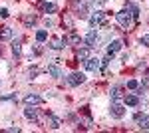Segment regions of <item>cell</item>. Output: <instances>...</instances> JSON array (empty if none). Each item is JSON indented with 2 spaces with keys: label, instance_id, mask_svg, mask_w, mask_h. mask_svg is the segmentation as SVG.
I'll return each mask as SVG.
<instances>
[{
  "label": "cell",
  "instance_id": "1",
  "mask_svg": "<svg viewBox=\"0 0 149 133\" xmlns=\"http://www.w3.org/2000/svg\"><path fill=\"white\" fill-rule=\"evenodd\" d=\"M115 20L121 24L123 28H129V26L133 24V14L127 10V8H123V10H119L117 14H115Z\"/></svg>",
  "mask_w": 149,
  "mask_h": 133
},
{
  "label": "cell",
  "instance_id": "2",
  "mask_svg": "<svg viewBox=\"0 0 149 133\" xmlns=\"http://www.w3.org/2000/svg\"><path fill=\"white\" fill-rule=\"evenodd\" d=\"M109 113H111L113 119H121V117L125 115V105L115 101V103H111V107H109Z\"/></svg>",
  "mask_w": 149,
  "mask_h": 133
},
{
  "label": "cell",
  "instance_id": "3",
  "mask_svg": "<svg viewBox=\"0 0 149 133\" xmlns=\"http://www.w3.org/2000/svg\"><path fill=\"white\" fill-rule=\"evenodd\" d=\"M103 22H105V14H103L102 10L92 12V16H90V26H92V28H97V26L103 24Z\"/></svg>",
  "mask_w": 149,
  "mask_h": 133
},
{
  "label": "cell",
  "instance_id": "4",
  "mask_svg": "<svg viewBox=\"0 0 149 133\" xmlns=\"http://www.w3.org/2000/svg\"><path fill=\"white\" fill-rule=\"evenodd\" d=\"M135 123H137L139 129H149V115L137 113V115H135Z\"/></svg>",
  "mask_w": 149,
  "mask_h": 133
},
{
  "label": "cell",
  "instance_id": "5",
  "mask_svg": "<svg viewBox=\"0 0 149 133\" xmlns=\"http://www.w3.org/2000/svg\"><path fill=\"white\" fill-rule=\"evenodd\" d=\"M84 66H86V70H88V72H95V70H100L102 62H100L97 58H88V60L84 62Z\"/></svg>",
  "mask_w": 149,
  "mask_h": 133
},
{
  "label": "cell",
  "instance_id": "6",
  "mask_svg": "<svg viewBox=\"0 0 149 133\" xmlns=\"http://www.w3.org/2000/svg\"><path fill=\"white\" fill-rule=\"evenodd\" d=\"M84 81H86V76H84V74H78V72H74V74L68 78V86H80V84H84Z\"/></svg>",
  "mask_w": 149,
  "mask_h": 133
},
{
  "label": "cell",
  "instance_id": "7",
  "mask_svg": "<svg viewBox=\"0 0 149 133\" xmlns=\"http://www.w3.org/2000/svg\"><path fill=\"white\" fill-rule=\"evenodd\" d=\"M66 46H68V38H52V42H50L52 50H62Z\"/></svg>",
  "mask_w": 149,
  "mask_h": 133
},
{
  "label": "cell",
  "instance_id": "8",
  "mask_svg": "<svg viewBox=\"0 0 149 133\" xmlns=\"http://www.w3.org/2000/svg\"><path fill=\"white\" fill-rule=\"evenodd\" d=\"M84 42L90 46V48H93V46H95V42H97V30H90V32L86 34Z\"/></svg>",
  "mask_w": 149,
  "mask_h": 133
},
{
  "label": "cell",
  "instance_id": "9",
  "mask_svg": "<svg viewBox=\"0 0 149 133\" xmlns=\"http://www.w3.org/2000/svg\"><path fill=\"white\" fill-rule=\"evenodd\" d=\"M24 103H26V105H38V103H42V97H40L38 93H28V95L24 97Z\"/></svg>",
  "mask_w": 149,
  "mask_h": 133
},
{
  "label": "cell",
  "instance_id": "10",
  "mask_svg": "<svg viewBox=\"0 0 149 133\" xmlns=\"http://www.w3.org/2000/svg\"><path fill=\"white\" fill-rule=\"evenodd\" d=\"M121 48H123V42H121V40H113L111 44L107 46V54L115 56V54H117V52H119V50H121Z\"/></svg>",
  "mask_w": 149,
  "mask_h": 133
},
{
  "label": "cell",
  "instance_id": "11",
  "mask_svg": "<svg viewBox=\"0 0 149 133\" xmlns=\"http://www.w3.org/2000/svg\"><path fill=\"white\" fill-rule=\"evenodd\" d=\"M48 76H50V78L60 79V78H62V70H60V66H58V64H52V66L48 68Z\"/></svg>",
  "mask_w": 149,
  "mask_h": 133
},
{
  "label": "cell",
  "instance_id": "12",
  "mask_svg": "<svg viewBox=\"0 0 149 133\" xmlns=\"http://www.w3.org/2000/svg\"><path fill=\"white\" fill-rule=\"evenodd\" d=\"M24 115H26L28 119H32V121H36V117H38V109H34L32 105H28V107L24 109Z\"/></svg>",
  "mask_w": 149,
  "mask_h": 133
},
{
  "label": "cell",
  "instance_id": "13",
  "mask_svg": "<svg viewBox=\"0 0 149 133\" xmlns=\"http://www.w3.org/2000/svg\"><path fill=\"white\" fill-rule=\"evenodd\" d=\"M125 105H129V107H135V105H139V100L137 95H133V93H129V95H125Z\"/></svg>",
  "mask_w": 149,
  "mask_h": 133
},
{
  "label": "cell",
  "instance_id": "14",
  "mask_svg": "<svg viewBox=\"0 0 149 133\" xmlns=\"http://www.w3.org/2000/svg\"><path fill=\"white\" fill-rule=\"evenodd\" d=\"M88 58H90V46H86V48L78 50V60H80V62H86Z\"/></svg>",
  "mask_w": 149,
  "mask_h": 133
},
{
  "label": "cell",
  "instance_id": "15",
  "mask_svg": "<svg viewBox=\"0 0 149 133\" xmlns=\"http://www.w3.org/2000/svg\"><path fill=\"white\" fill-rule=\"evenodd\" d=\"M109 93H111V100H113V101H119V100H121V95H123V93H121V88H119V86H113Z\"/></svg>",
  "mask_w": 149,
  "mask_h": 133
},
{
  "label": "cell",
  "instance_id": "16",
  "mask_svg": "<svg viewBox=\"0 0 149 133\" xmlns=\"http://www.w3.org/2000/svg\"><path fill=\"white\" fill-rule=\"evenodd\" d=\"M46 125H50L52 129H58V127H60V119L54 117V115H48L46 117Z\"/></svg>",
  "mask_w": 149,
  "mask_h": 133
},
{
  "label": "cell",
  "instance_id": "17",
  "mask_svg": "<svg viewBox=\"0 0 149 133\" xmlns=\"http://www.w3.org/2000/svg\"><path fill=\"white\" fill-rule=\"evenodd\" d=\"M46 40H48L46 30H38V32H36V42H38V44H42V42H46Z\"/></svg>",
  "mask_w": 149,
  "mask_h": 133
},
{
  "label": "cell",
  "instance_id": "18",
  "mask_svg": "<svg viewBox=\"0 0 149 133\" xmlns=\"http://www.w3.org/2000/svg\"><path fill=\"white\" fill-rule=\"evenodd\" d=\"M0 38H2V40H10V38H12V28L4 26V28L0 30Z\"/></svg>",
  "mask_w": 149,
  "mask_h": 133
},
{
  "label": "cell",
  "instance_id": "19",
  "mask_svg": "<svg viewBox=\"0 0 149 133\" xmlns=\"http://www.w3.org/2000/svg\"><path fill=\"white\" fill-rule=\"evenodd\" d=\"M125 8H127L129 12H131V14H133V18H137V16H139V8L135 6V4H133V2H127V4H125Z\"/></svg>",
  "mask_w": 149,
  "mask_h": 133
},
{
  "label": "cell",
  "instance_id": "20",
  "mask_svg": "<svg viewBox=\"0 0 149 133\" xmlns=\"http://www.w3.org/2000/svg\"><path fill=\"white\" fill-rule=\"evenodd\" d=\"M44 12L46 14H54V12H58V6L52 4V2H48V4H44Z\"/></svg>",
  "mask_w": 149,
  "mask_h": 133
},
{
  "label": "cell",
  "instance_id": "21",
  "mask_svg": "<svg viewBox=\"0 0 149 133\" xmlns=\"http://www.w3.org/2000/svg\"><path fill=\"white\" fill-rule=\"evenodd\" d=\"M70 42H72L74 46H78V44H80V36H78L76 32H72V34H70V38H68V44H70Z\"/></svg>",
  "mask_w": 149,
  "mask_h": 133
},
{
  "label": "cell",
  "instance_id": "22",
  "mask_svg": "<svg viewBox=\"0 0 149 133\" xmlns=\"http://www.w3.org/2000/svg\"><path fill=\"white\" fill-rule=\"evenodd\" d=\"M12 52H14L16 56L22 54V46H20V42H12Z\"/></svg>",
  "mask_w": 149,
  "mask_h": 133
},
{
  "label": "cell",
  "instance_id": "23",
  "mask_svg": "<svg viewBox=\"0 0 149 133\" xmlns=\"http://www.w3.org/2000/svg\"><path fill=\"white\" fill-rule=\"evenodd\" d=\"M127 88L129 89H137V81H135V79H129V81H127Z\"/></svg>",
  "mask_w": 149,
  "mask_h": 133
},
{
  "label": "cell",
  "instance_id": "24",
  "mask_svg": "<svg viewBox=\"0 0 149 133\" xmlns=\"http://www.w3.org/2000/svg\"><path fill=\"white\" fill-rule=\"evenodd\" d=\"M24 22L28 24V26H30V24H34L36 22V16H26V18H24Z\"/></svg>",
  "mask_w": 149,
  "mask_h": 133
},
{
  "label": "cell",
  "instance_id": "25",
  "mask_svg": "<svg viewBox=\"0 0 149 133\" xmlns=\"http://www.w3.org/2000/svg\"><path fill=\"white\" fill-rule=\"evenodd\" d=\"M8 8H0V18H8Z\"/></svg>",
  "mask_w": 149,
  "mask_h": 133
},
{
  "label": "cell",
  "instance_id": "26",
  "mask_svg": "<svg viewBox=\"0 0 149 133\" xmlns=\"http://www.w3.org/2000/svg\"><path fill=\"white\" fill-rule=\"evenodd\" d=\"M141 44H143V46H149V34H145V36L141 38Z\"/></svg>",
  "mask_w": 149,
  "mask_h": 133
},
{
  "label": "cell",
  "instance_id": "27",
  "mask_svg": "<svg viewBox=\"0 0 149 133\" xmlns=\"http://www.w3.org/2000/svg\"><path fill=\"white\" fill-rule=\"evenodd\" d=\"M6 131H8V133H18V131H20V127H8Z\"/></svg>",
  "mask_w": 149,
  "mask_h": 133
}]
</instances>
